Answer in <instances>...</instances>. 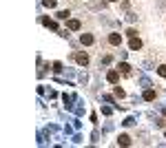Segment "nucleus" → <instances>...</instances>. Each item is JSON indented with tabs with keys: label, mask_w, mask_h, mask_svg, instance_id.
Returning <instances> with one entry per match:
<instances>
[{
	"label": "nucleus",
	"mask_w": 166,
	"mask_h": 148,
	"mask_svg": "<svg viewBox=\"0 0 166 148\" xmlns=\"http://www.w3.org/2000/svg\"><path fill=\"white\" fill-rule=\"evenodd\" d=\"M108 42L111 44H120L122 42V36H120V33H111V36H108Z\"/></svg>",
	"instance_id": "1"
},
{
	"label": "nucleus",
	"mask_w": 166,
	"mask_h": 148,
	"mask_svg": "<svg viewBox=\"0 0 166 148\" xmlns=\"http://www.w3.org/2000/svg\"><path fill=\"white\" fill-rule=\"evenodd\" d=\"M129 47H131V51H140V49H142V42H140L137 38H133V40H131V44H129Z\"/></svg>",
	"instance_id": "2"
},
{
	"label": "nucleus",
	"mask_w": 166,
	"mask_h": 148,
	"mask_svg": "<svg viewBox=\"0 0 166 148\" xmlns=\"http://www.w3.org/2000/svg\"><path fill=\"white\" fill-rule=\"evenodd\" d=\"M106 77H108V82H111V84H115L117 80H120V73H117V71H108Z\"/></svg>",
	"instance_id": "3"
},
{
	"label": "nucleus",
	"mask_w": 166,
	"mask_h": 148,
	"mask_svg": "<svg viewBox=\"0 0 166 148\" xmlns=\"http://www.w3.org/2000/svg\"><path fill=\"white\" fill-rule=\"evenodd\" d=\"M80 42H82V44H93V36H89V33H82Z\"/></svg>",
	"instance_id": "4"
},
{
	"label": "nucleus",
	"mask_w": 166,
	"mask_h": 148,
	"mask_svg": "<svg viewBox=\"0 0 166 148\" xmlns=\"http://www.w3.org/2000/svg\"><path fill=\"white\" fill-rule=\"evenodd\" d=\"M117 144H122V146H129V144H131V137H129V135H120Z\"/></svg>",
	"instance_id": "5"
},
{
	"label": "nucleus",
	"mask_w": 166,
	"mask_h": 148,
	"mask_svg": "<svg viewBox=\"0 0 166 148\" xmlns=\"http://www.w3.org/2000/svg\"><path fill=\"white\" fill-rule=\"evenodd\" d=\"M69 29H71V31H78V29H80V22H78V20H69Z\"/></svg>",
	"instance_id": "6"
},
{
	"label": "nucleus",
	"mask_w": 166,
	"mask_h": 148,
	"mask_svg": "<svg viewBox=\"0 0 166 148\" xmlns=\"http://www.w3.org/2000/svg\"><path fill=\"white\" fill-rule=\"evenodd\" d=\"M144 100H146V102H153V100H155V91H146V93H144Z\"/></svg>",
	"instance_id": "7"
},
{
	"label": "nucleus",
	"mask_w": 166,
	"mask_h": 148,
	"mask_svg": "<svg viewBox=\"0 0 166 148\" xmlns=\"http://www.w3.org/2000/svg\"><path fill=\"white\" fill-rule=\"evenodd\" d=\"M117 69H120V71H122V73H124V75H131V66H129V64H120V66H117Z\"/></svg>",
	"instance_id": "8"
},
{
	"label": "nucleus",
	"mask_w": 166,
	"mask_h": 148,
	"mask_svg": "<svg viewBox=\"0 0 166 148\" xmlns=\"http://www.w3.org/2000/svg\"><path fill=\"white\" fill-rule=\"evenodd\" d=\"M78 62H80V64H87V62H89V58H87L84 53H80V55H78Z\"/></svg>",
	"instance_id": "9"
},
{
	"label": "nucleus",
	"mask_w": 166,
	"mask_h": 148,
	"mask_svg": "<svg viewBox=\"0 0 166 148\" xmlns=\"http://www.w3.org/2000/svg\"><path fill=\"white\" fill-rule=\"evenodd\" d=\"M157 73H159L162 77H166V64H162V66H159V69H157Z\"/></svg>",
	"instance_id": "10"
},
{
	"label": "nucleus",
	"mask_w": 166,
	"mask_h": 148,
	"mask_svg": "<svg viewBox=\"0 0 166 148\" xmlns=\"http://www.w3.org/2000/svg\"><path fill=\"white\" fill-rule=\"evenodd\" d=\"M44 4H47V7H55V0H42Z\"/></svg>",
	"instance_id": "11"
},
{
	"label": "nucleus",
	"mask_w": 166,
	"mask_h": 148,
	"mask_svg": "<svg viewBox=\"0 0 166 148\" xmlns=\"http://www.w3.org/2000/svg\"><path fill=\"white\" fill-rule=\"evenodd\" d=\"M58 18H62V20L69 18V11H60V13H58Z\"/></svg>",
	"instance_id": "12"
},
{
	"label": "nucleus",
	"mask_w": 166,
	"mask_h": 148,
	"mask_svg": "<svg viewBox=\"0 0 166 148\" xmlns=\"http://www.w3.org/2000/svg\"><path fill=\"white\" fill-rule=\"evenodd\" d=\"M115 95H117V97H124V91L117 86V89H115Z\"/></svg>",
	"instance_id": "13"
},
{
	"label": "nucleus",
	"mask_w": 166,
	"mask_h": 148,
	"mask_svg": "<svg viewBox=\"0 0 166 148\" xmlns=\"http://www.w3.org/2000/svg\"><path fill=\"white\" fill-rule=\"evenodd\" d=\"M111 2H115V0H111Z\"/></svg>",
	"instance_id": "14"
}]
</instances>
